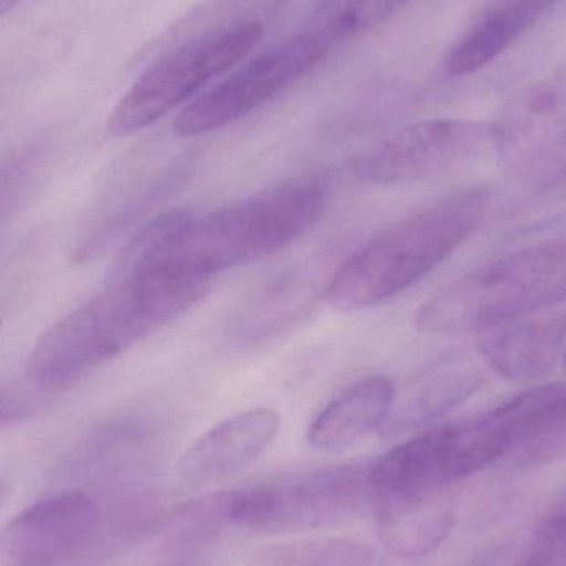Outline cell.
I'll use <instances>...</instances> for the list:
<instances>
[{"label": "cell", "instance_id": "6", "mask_svg": "<svg viewBox=\"0 0 566 566\" xmlns=\"http://www.w3.org/2000/svg\"><path fill=\"white\" fill-rule=\"evenodd\" d=\"M566 302V239L492 259L419 306L429 335L482 333Z\"/></svg>", "mask_w": 566, "mask_h": 566}, {"label": "cell", "instance_id": "11", "mask_svg": "<svg viewBox=\"0 0 566 566\" xmlns=\"http://www.w3.org/2000/svg\"><path fill=\"white\" fill-rule=\"evenodd\" d=\"M329 46L332 43L318 33H306L265 49L189 103L176 118V135L182 138L206 135L239 122L312 73Z\"/></svg>", "mask_w": 566, "mask_h": 566}, {"label": "cell", "instance_id": "15", "mask_svg": "<svg viewBox=\"0 0 566 566\" xmlns=\"http://www.w3.org/2000/svg\"><path fill=\"white\" fill-rule=\"evenodd\" d=\"M396 386L386 376L359 379L332 399L308 426V442L326 454L348 451L385 428Z\"/></svg>", "mask_w": 566, "mask_h": 566}, {"label": "cell", "instance_id": "8", "mask_svg": "<svg viewBox=\"0 0 566 566\" xmlns=\"http://www.w3.org/2000/svg\"><path fill=\"white\" fill-rule=\"evenodd\" d=\"M262 36L264 25L249 20L206 33L166 53L116 103L108 132L113 136H132L155 125L198 95L214 76L242 62Z\"/></svg>", "mask_w": 566, "mask_h": 566}, {"label": "cell", "instance_id": "20", "mask_svg": "<svg viewBox=\"0 0 566 566\" xmlns=\"http://www.w3.org/2000/svg\"><path fill=\"white\" fill-rule=\"evenodd\" d=\"M39 165L35 148L22 149L0 159V218L19 205L32 185Z\"/></svg>", "mask_w": 566, "mask_h": 566}, {"label": "cell", "instance_id": "9", "mask_svg": "<svg viewBox=\"0 0 566 566\" xmlns=\"http://www.w3.org/2000/svg\"><path fill=\"white\" fill-rule=\"evenodd\" d=\"M492 126V153L507 181L532 196L566 188V70L518 90Z\"/></svg>", "mask_w": 566, "mask_h": 566}, {"label": "cell", "instance_id": "26", "mask_svg": "<svg viewBox=\"0 0 566 566\" xmlns=\"http://www.w3.org/2000/svg\"><path fill=\"white\" fill-rule=\"evenodd\" d=\"M10 494H12V488H10L9 478L0 472V511L6 507Z\"/></svg>", "mask_w": 566, "mask_h": 566}, {"label": "cell", "instance_id": "7", "mask_svg": "<svg viewBox=\"0 0 566 566\" xmlns=\"http://www.w3.org/2000/svg\"><path fill=\"white\" fill-rule=\"evenodd\" d=\"M369 464L338 465L231 491L232 527L295 535L332 527L373 507Z\"/></svg>", "mask_w": 566, "mask_h": 566}, {"label": "cell", "instance_id": "5", "mask_svg": "<svg viewBox=\"0 0 566 566\" xmlns=\"http://www.w3.org/2000/svg\"><path fill=\"white\" fill-rule=\"evenodd\" d=\"M171 322V306L151 282L123 274L40 336L30 353V381L40 391H66Z\"/></svg>", "mask_w": 566, "mask_h": 566}, {"label": "cell", "instance_id": "24", "mask_svg": "<svg viewBox=\"0 0 566 566\" xmlns=\"http://www.w3.org/2000/svg\"><path fill=\"white\" fill-rule=\"evenodd\" d=\"M158 566H209L206 564L205 558L201 555L196 554V552H191V554H182L178 555L176 558H171V560L166 562V564H161Z\"/></svg>", "mask_w": 566, "mask_h": 566}, {"label": "cell", "instance_id": "1", "mask_svg": "<svg viewBox=\"0 0 566 566\" xmlns=\"http://www.w3.org/2000/svg\"><path fill=\"white\" fill-rule=\"evenodd\" d=\"M566 412V382L537 386L491 411L412 436L369 464L375 495L436 494L484 471Z\"/></svg>", "mask_w": 566, "mask_h": 566}, {"label": "cell", "instance_id": "3", "mask_svg": "<svg viewBox=\"0 0 566 566\" xmlns=\"http://www.w3.org/2000/svg\"><path fill=\"white\" fill-rule=\"evenodd\" d=\"M158 495L133 492L108 502L69 489L20 512L0 532V566H106L156 534Z\"/></svg>", "mask_w": 566, "mask_h": 566}, {"label": "cell", "instance_id": "2", "mask_svg": "<svg viewBox=\"0 0 566 566\" xmlns=\"http://www.w3.org/2000/svg\"><path fill=\"white\" fill-rule=\"evenodd\" d=\"M328 188L316 179L275 186L192 218L165 249L125 272L168 271L214 281L222 272L282 251L325 214Z\"/></svg>", "mask_w": 566, "mask_h": 566}, {"label": "cell", "instance_id": "19", "mask_svg": "<svg viewBox=\"0 0 566 566\" xmlns=\"http://www.w3.org/2000/svg\"><path fill=\"white\" fill-rule=\"evenodd\" d=\"M408 0H325L318 12V30L326 42L352 39L391 19Z\"/></svg>", "mask_w": 566, "mask_h": 566}, {"label": "cell", "instance_id": "21", "mask_svg": "<svg viewBox=\"0 0 566 566\" xmlns=\"http://www.w3.org/2000/svg\"><path fill=\"white\" fill-rule=\"evenodd\" d=\"M522 462H547L566 455V412L531 444L517 451Z\"/></svg>", "mask_w": 566, "mask_h": 566}, {"label": "cell", "instance_id": "23", "mask_svg": "<svg viewBox=\"0 0 566 566\" xmlns=\"http://www.w3.org/2000/svg\"><path fill=\"white\" fill-rule=\"evenodd\" d=\"M517 566H566V537L544 542L538 551Z\"/></svg>", "mask_w": 566, "mask_h": 566}, {"label": "cell", "instance_id": "4", "mask_svg": "<svg viewBox=\"0 0 566 566\" xmlns=\"http://www.w3.org/2000/svg\"><path fill=\"white\" fill-rule=\"evenodd\" d=\"M488 189L455 192L366 242L329 279L326 300L339 312L379 305L451 258L488 218Z\"/></svg>", "mask_w": 566, "mask_h": 566}, {"label": "cell", "instance_id": "28", "mask_svg": "<svg viewBox=\"0 0 566 566\" xmlns=\"http://www.w3.org/2000/svg\"><path fill=\"white\" fill-rule=\"evenodd\" d=\"M565 361H566V355H565Z\"/></svg>", "mask_w": 566, "mask_h": 566}, {"label": "cell", "instance_id": "25", "mask_svg": "<svg viewBox=\"0 0 566 566\" xmlns=\"http://www.w3.org/2000/svg\"><path fill=\"white\" fill-rule=\"evenodd\" d=\"M20 418V409L15 405H9V402L0 401V428L10 422L15 421Z\"/></svg>", "mask_w": 566, "mask_h": 566}, {"label": "cell", "instance_id": "14", "mask_svg": "<svg viewBox=\"0 0 566 566\" xmlns=\"http://www.w3.org/2000/svg\"><path fill=\"white\" fill-rule=\"evenodd\" d=\"M488 378L478 363L465 356H449L396 389L391 412L381 429L386 438L411 434L464 405Z\"/></svg>", "mask_w": 566, "mask_h": 566}, {"label": "cell", "instance_id": "12", "mask_svg": "<svg viewBox=\"0 0 566 566\" xmlns=\"http://www.w3.org/2000/svg\"><path fill=\"white\" fill-rule=\"evenodd\" d=\"M279 431L281 415L271 408L229 416L189 446L178 464L179 479L191 488L231 481L269 451Z\"/></svg>", "mask_w": 566, "mask_h": 566}, {"label": "cell", "instance_id": "22", "mask_svg": "<svg viewBox=\"0 0 566 566\" xmlns=\"http://www.w3.org/2000/svg\"><path fill=\"white\" fill-rule=\"evenodd\" d=\"M537 535L542 542L558 541L566 537V492L548 505L537 525Z\"/></svg>", "mask_w": 566, "mask_h": 566}, {"label": "cell", "instance_id": "27", "mask_svg": "<svg viewBox=\"0 0 566 566\" xmlns=\"http://www.w3.org/2000/svg\"><path fill=\"white\" fill-rule=\"evenodd\" d=\"M23 2L25 0H0V19L7 15V13L12 12L13 9H17Z\"/></svg>", "mask_w": 566, "mask_h": 566}, {"label": "cell", "instance_id": "10", "mask_svg": "<svg viewBox=\"0 0 566 566\" xmlns=\"http://www.w3.org/2000/svg\"><path fill=\"white\" fill-rule=\"evenodd\" d=\"M492 151L491 123L428 119L359 153L352 163L356 178L373 186H405L459 171Z\"/></svg>", "mask_w": 566, "mask_h": 566}, {"label": "cell", "instance_id": "17", "mask_svg": "<svg viewBox=\"0 0 566 566\" xmlns=\"http://www.w3.org/2000/svg\"><path fill=\"white\" fill-rule=\"evenodd\" d=\"M558 0H492L471 32L451 50L448 70L465 76L494 62L531 30Z\"/></svg>", "mask_w": 566, "mask_h": 566}, {"label": "cell", "instance_id": "18", "mask_svg": "<svg viewBox=\"0 0 566 566\" xmlns=\"http://www.w3.org/2000/svg\"><path fill=\"white\" fill-rule=\"evenodd\" d=\"M248 566H381L371 548L345 538H303L259 548Z\"/></svg>", "mask_w": 566, "mask_h": 566}, {"label": "cell", "instance_id": "13", "mask_svg": "<svg viewBox=\"0 0 566 566\" xmlns=\"http://www.w3.org/2000/svg\"><path fill=\"white\" fill-rule=\"evenodd\" d=\"M565 338V315H531L482 332L478 352L484 365L501 378L535 382L551 375Z\"/></svg>", "mask_w": 566, "mask_h": 566}, {"label": "cell", "instance_id": "16", "mask_svg": "<svg viewBox=\"0 0 566 566\" xmlns=\"http://www.w3.org/2000/svg\"><path fill=\"white\" fill-rule=\"evenodd\" d=\"M446 492L375 495L373 507L382 548L405 560L432 554L454 525V509Z\"/></svg>", "mask_w": 566, "mask_h": 566}]
</instances>
